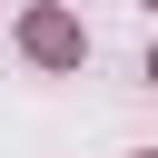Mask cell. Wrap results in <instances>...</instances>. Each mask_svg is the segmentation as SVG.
I'll list each match as a JSON object with an SVG mask.
<instances>
[{
	"mask_svg": "<svg viewBox=\"0 0 158 158\" xmlns=\"http://www.w3.org/2000/svg\"><path fill=\"white\" fill-rule=\"evenodd\" d=\"M20 49H30L40 69H79V59H89V30H79L59 0H40V10L20 20Z\"/></svg>",
	"mask_w": 158,
	"mask_h": 158,
	"instance_id": "1",
	"label": "cell"
},
{
	"mask_svg": "<svg viewBox=\"0 0 158 158\" xmlns=\"http://www.w3.org/2000/svg\"><path fill=\"white\" fill-rule=\"evenodd\" d=\"M148 89H158V49H148Z\"/></svg>",
	"mask_w": 158,
	"mask_h": 158,
	"instance_id": "2",
	"label": "cell"
},
{
	"mask_svg": "<svg viewBox=\"0 0 158 158\" xmlns=\"http://www.w3.org/2000/svg\"><path fill=\"white\" fill-rule=\"evenodd\" d=\"M148 158H158V148H148Z\"/></svg>",
	"mask_w": 158,
	"mask_h": 158,
	"instance_id": "3",
	"label": "cell"
},
{
	"mask_svg": "<svg viewBox=\"0 0 158 158\" xmlns=\"http://www.w3.org/2000/svg\"><path fill=\"white\" fill-rule=\"evenodd\" d=\"M148 10H158V0H148Z\"/></svg>",
	"mask_w": 158,
	"mask_h": 158,
	"instance_id": "4",
	"label": "cell"
}]
</instances>
